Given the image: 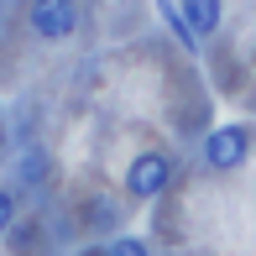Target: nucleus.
<instances>
[{
	"label": "nucleus",
	"mask_w": 256,
	"mask_h": 256,
	"mask_svg": "<svg viewBox=\"0 0 256 256\" xmlns=\"http://www.w3.org/2000/svg\"><path fill=\"white\" fill-rule=\"evenodd\" d=\"M172 178V157L168 152H136L131 168H126V194H136V199H157L162 188H168Z\"/></svg>",
	"instance_id": "f257e3e1"
},
{
	"label": "nucleus",
	"mask_w": 256,
	"mask_h": 256,
	"mask_svg": "<svg viewBox=\"0 0 256 256\" xmlns=\"http://www.w3.org/2000/svg\"><path fill=\"white\" fill-rule=\"evenodd\" d=\"M26 21H32V32H37L42 42H63V37H74V26H78V6L74 0H32Z\"/></svg>",
	"instance_id": "f03ea898"
},
{
	"label": "nucleus",
	"mask_w": 256,
	"mask_h": 256,
	"mask_svg": "<svg viewBox=\"0 0 256 256\" xmlns=\"http://www.w3.org/2000/svg\"><path fill=\"white\" fill-rule=\"evenodd\" d=\"M246 157H251V131H246V126H220V131L204 136V162H209V168L230 172V168H240Z\"/></svg>",
	"instance_id": "7ed1b4c3"
},
{
	"label": "nucleus",
	"mask_w": 256,
	"mask_h": 256,
	"mask_svg": "<svg viewBox=\"0 0 256 256\" xmlns=\"http://www.w3.org/2000/svg\"><path fill=\"white\" fill-rule=\"evenodd\" d=\"M178 16H183V26H188L194 37H214V32H220V16H225V6H220V0H183Z\"/></svg>",
	"instance_id": "20e7f679"
},
{
	"label": "nucleus",
	"mask_w": 256,
	"mask_h": 256,
	"mask_svg": "<svg viewBox=\"0 0 256 256\" xmlns=\"http://www.w3.org/2000/svg\"><path fill=\"white\" fill-rule=\"evenodd\" d=\"M16 178H21V188H42V183L52 178V157L42 152V146H32V152L21 157V168H16Z\"/></svg>",
	"instance_id": "39448f33"
},
{
	"label": "nucleus",
	"mask_w": 256,
	"mask_h": 256,
	"mask_svg": "<svg viewBox=\"0 0 256 256\" xmlns=\"http://www.w3.org/2000/svg\"><path fill=\"white\" fill-rule=\"evenodd\" d=\"M104 256H152V251H146V240H136V236H115L110 246H104Z\"/></svg>",
	"instance_id": "423d86ee"
},
{
	"label": "nucleus",
	"mask_w": 256,
	"mask_h": 256,
	"mask_svg": "<svg viewBox=\"0 0 256 256\" xmlns=\"http://www.w3.org/2000/svg\"><path fill=\"white\" fill-rule=\"evenodd\" d=\"M10 225H16V194H10V188H0V236H6Z\"/></svg>",
	"instance_id": "0eeeda50"
}]
</instances>
